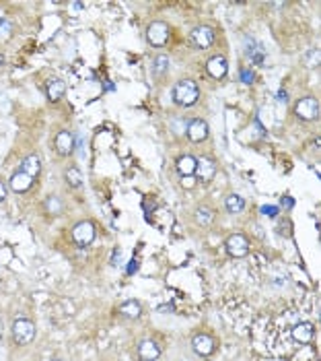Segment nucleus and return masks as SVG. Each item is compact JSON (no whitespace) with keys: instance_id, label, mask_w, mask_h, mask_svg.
<instances>
[{"instance_id":"nucleus-1","label":"nucleus","mask_w":321,"mask_h":361,"mask_svg":"<svg viewBox=\"0 0 321 361\" xmlns=\"http://www.w3.org/2000/svg\"><path fill=\"white\" fill-rule=\"evenodd\" d=\"M173 101L181 107H191L198 99H200V89L196 85V81H191V79H181L173 85Z\"/></svg>"},{"instance_id":"nucleus-2","label":"nucleus","mask_w":321,"mask_h":361,"mask_svg":"<svg viewBox=\"0 0 321 361\" xmlns=\"http://www.w3.org/2000/svg\"><path fill=\"white\" fill-rule=\"evenodd\" d=\"M35 335H37V328H35V322L29 320V318H19L15 320L13 324V341L19 345V347H27L35 341Z\"/></svg>"},{"instance_id":"nucleus-3","label":"nucleus","mask_w":321,"mask_h":361,"mask_svg":"<svg viewBox=\"0 0 321 361\" xmlns=\"http://www.w3.org/2000/svg\"><path fill=\"white\" fill-rule=\"evenodd\" d=\"M295 114L299 120H303V122H313V120L319 118V101L317 97L313 95H307V97H301L295 105Z\"/></svg>"},{"instance_id":"nucleus-4","label":"nucleus","mask_w":321,"mask_h":361,"mask_svg":"<svg viewBox=\"0 0 321 361\" xmlns=\"http://www.w3.org/2000/svg\"><path fill=\"white\" fill-rule=\"evenodd\" d=\"M146 40L154 48H163L169 40V25L165 21H152L146 27Z\"/></svg>"},{"instance_id":"nucleus-5","label":"nucleus","mask_w":321,"mask_h":361,"mask_svg":"<svg viewBox=\"0 0 321 361\" xmlns=\"http://www.w3.org/2000/svg\"><path fill=\"white\" fill-rule=\"evenodd\" d=\"M224 248L231 258H245L249 254V239L243 233H231L224 242Z\"/></svg>"},{"instance_id":"nucleus-6","label":"nucleus","mask_w":321,"mask_h":361,"mask_svg":"<svg viewBox=\"0 0 321 361\" xmlns=\"http://www.w3.org/2000/svg\"><path fill=\"white\" fill-rule=\"evenodd\" d=\"M95 223L91 221H78L74 227H72V242L81 248H87L93 244V239H95Z\"/></svg>"},{"instance_id":"nucleus-7","label":"nucleus","mask_w":321,"mask_h":361,"mask_svg":"<svg viewBox=\"0 0 321 361\" xmlns=\"http://www.w3.org/2000/svg\"><path fill=\"white\" fill-rule=\"evenodd\" d=\"M189 44L194 46L196 50H208L212 44H214V31H212V27L208 25H198L191 29V33H189Z\"/></svg>"},{"instance_id":"nucleus-8","label":"nucleus","mask_w":321,"mask_h":361,"mask_svg":"<svg viewBox=\"0 0 321 361\" xmlns=\"http://www.w3.org/2000/svg\"><path fill=\"white\" fill-rule=\"evenodd\" d=\"M54 151H56L60 157L72 155V151H74V134H72L70 130H66V128L58 130L56 136H54Z\"/></svg>"},{"instance_id":"nucleus-9","label":"nucleus","mask_w":321,"mask_h":361,"mask_svg":"<svg viewBox=\"0 0 321 361\" xmlns=\"http://www.w3.org/2000/svg\"><path fill=\"white\" fill-rule=\"evenodd\" d=\"M191 349H194L200 357H210L216 351V341L208 333H198L194 339H191Z\"/></svg>"},{"instance_id":"nucleus-10","label":"nucleus","mask_w":321,"mask_h":361,"mask_svg":"<svg viewBox=\"0 0 321 361\" xmlns=\"http://www.w3.org/2000/svg\"><path fill=\"white\" fill-rule=\"evenodd\" d=\"M194 173L198 175V182H204V184L212 182V177L216 175V161L212 157L196 159V171Z\"/></svg>"},{"instance_id":"nucleus-11","label":"nucleus","mask_w":321,"mask_h":361,"mask_svg":"<svg viewBox=\"0 0 321 361\" xmlns=\"http://www.w3.org/2000/svg\"><path fill=\"white\" fill-rule=\"evenodd\" d=\"M185 134L191 142H202V140L208 138V124L200 118L189 120V122L185 124Z\"/></svg>"},{"instance_id":"nucleus-12","label":"nucleus","mask_w":321,"mask_h":361,"mask_svg":"<svg viewBox=\"0 0 321 361\" xmlns=\"http://www.w3.org/2000/svg\"><path fill=\"white\" fill-rule=\"evenodd\" d=\"M136 353H138L140 361H156L160 357V345L152 339H144V341L138 343Z\"/></svg>"},{"instance_id":"nucleus-13","label":"nucleus","mask_w":321,"mask_h":361,"mask_svg":"<svg viewBox=\"0 0 321 361\" xmlns=\"http://www.w3.org/2000/svg\"><path fill=\"white\" fill-rule=\"evenodd\" d=\"M206 73L212 77V79H216V81H220V79H224L227 77V73H229V62H227V58L224 56H212L208 62H206Z\"/></svg>"},{"instance_id":"nucleus-14","label":"nucleus","mask_w":321,"mask_h":361,"mask_svg":"<svg viewBox=\"0 0 321 361\" xmlns=\"http://www.w3.org/2000/svg\"><path fill=\"white\" fill-rule=\"evenodd\" d=\"M33 182H35V179L31 177L29 173H25V171L17 169V171L11 175V179H9V186H11V190H13V192H17V194H25L31 186H33Z\"/></svg>"},{"instance_id":"nucleus-15","label":"nucleus","mask_w":321,"mask_h":361,"mask_svg":"<svg viewBox=\"0 0 321 361\" xmlns=\"http://www.w3.org/2000/svg\"><path fill=\"white\" fill-rule=\"evenodd\" d=\"M44 89H46V95H48L50 101H60L64 97V93H66V83L58 77H52V79L46 81Z\"/></svg>"},{"instance_id":"nucleus-16","label":"nucleus","mask_w":321,"mask_h":361,"mask_svg":"<svg viewBox=\"0 0 321 361\" xmlns=\"http://www.w3.org/2000/svg\"><path fill=\"white\" fill-rule=\"evenodd\" d=\"M313 337H315V328H313L311 322H299V324H295V328H293V339H295L299 345H309V343L313 341Z\"/></svg>"},{"instance_id":"nucleus-17","label":"nucleus","mask_w":321,"mask_h":361,"mask_svg":"<svg viewBox=\"0 0 321 361\" xmlns=\"http://www.w3.org/2000/svg\"><path fill=\"white\" fill-rule=\"evenodd\" d=\"M21 171H25V173H29L31 177H37L39 173H42V157L37 155V153H29L23 161H21V167H19Z\"/></svg>"},{"instance_id":"nucleus-18","label":"nucleus","mask_w":321,"mask_h":361,"mask_svg":"<svg viewBox=\"0 0 321 361\" xmlns=\"http://www.w3.org/2000/svg\"><path fill=\"white\" fill-rule=\"evenodd\" d=\"M214 217H216V210H214L212 206H208V204H200V206H196V210H194V221H196L200 227L212 225Z\"/></svg>"},{"instance_id":"nucleus-19","label":"nucleus","mask_w":321,"mask_h":361,"mask_svg":"<svg viewBox=\"0 0 321 361\" xmlns=\"http://www.w3.org/2000/svg\"><path fill=\"white\" fill-rule=\"evenodd\" d=\"M142 314V306L140 302H136V299H128V302H124L119 306V316L126 318V320H138Z\"/></svg>"},{"instance_id":"nucleus-20","label":"nucleus","mask_w":321,"mask_h":361,"mask_svg":"<svg viewBox=\"0 0 321 361\" xmlns=\"http://www.w3.org/2000/svg\"><path fill=\"white\" fill-rule=\"evenodd\" d=\"M64 179H66V186L72 188V190H78V188L83 186V182H85L83 171H81L78 167H74V165L64 171Z\"/></svg>"},{"instance_id":"nucleus-21","label":"nucleus","mask_w":321,"mask_h":361,"mask_svg":"<svg viewBox=\"0 0 321 361\" xmlns=\"http://www.w3.org/2000/svg\"><path fill=\"white\" fill-rule=\"evenodd\" d=\"M175 167H177V171L181 173V177H183V175H191V173L196 171V157H194V155H181V157L177 159Z\"/></svg>"},{"instance_id":"nucleus-22","label":"nucleus","mask_w":321,"mask_h":361,"mask_svg":"<svg viewBox=\"0 0 321 361\" xmlns=\"http://www.w3.org/2000/svg\"><path fill=\"white\" fill-rule=\"evenodd\" d=\"M224 206H227L229 213L237 215V213H241V210L245 208V198L239 196V194H229L227 198H224Z\"/></svg>"},{"instance_id":"nucleus-23","label":"nucleus","mask_w":321,"mask_h":361,"mask_svg":"<svg viewBox=\"0 0 321 361\" xmlns=\"http://www.w3.org/2000/svg\"><path fill=\"white\" fill-rule=\"evenodd\" d=\"M44 206H46V210H48L50 215H60L62 210H64V202H62L60 196H56V194H50V196L46 198Z\"/></svg>"},{"instance_id":"nucleus-24","label":"nucleus","mask_w":321,"mask_h":361,"mask_svg":"<svg viewBox=\"0 0 321 361\" xmlns=\"http://www.w3.org/2000/svg\"><path fill=\"white\" fill-rule=\"evenodd\" d=\"M167 68H169V58H167L165 54H158V56L154 58V62H152V73H154V77L165 75Z\"/></svg>"},{"instance_id":"nucleus-25","label":"nucleus","mask_w":321,"mask_h":361,"mask_svg":"<svg viewBox=\"0 0 321 361\" xmlns=\"http://www.w3.org/2000/svg\"><path fill=\"white\" fill-rule=\"evenodd\" d=\"M278 213H280V208H278V206H274V204H264V206H262V215H264V217L276 219V217H278Z\"/></svg>"},{"instance_id":"nucleus-26","label":"nucleus","mask_w":321,"mask_h":361,"mask_svg":"<svg viewBox=\"0 0 321 361\" xmlns=\"http://www.w3.org/2000/svg\"><path fill=\"white\" fill-rule=\"evenodd\" d=\"M239 75H241V81H243L245 85H251V83L255 81V75H253L251 70H247V68H241V73H239Z\"/></svg>"},{"instance_id":"nucleus-27","label":"nucleus","mask_w":321,"mask_h":361,"mask_svg":"<svg viewBox=\"0 0 321 361\" xmlns=\"http://www.w3.org/2000/svg\"><path fill=\"white\" fill-rule=\"evenodd\" d=\"M181 186L187 188V190H191V188L196 186V179L191 177V175H183V177H181Z\"/></svg>"},{"instance_id":"nucleus-28","label":"nucleus","mask_w":321,"mask_h":361,"mask_svg":"<svg viewBox=\"0 0 321 361\" xmlns=\"http://www.w3.org/2000/svg\"><path fill=\"white\" fill-rule=\"evenodd\" d=\"M7 194H9V190H7V184L0 179V204L3 202H7Z\"/></svg>"},{"instance_id":"nucleus-29","label":"nucleus","mask_w":321,"mask_h":361,"mask_svg":"<svg viewBox=\"0 0 321 361\" xmlns=\"http://www.w3.org/2000/svg\"><path fill=\"white\" fill-rule=\"evenodd\" d=\"M282 206H284V208H293V206H295V200H293L291 196H282Z\"/></svg>"},{"instance_id":"nucleus-30","label":"nucleus","mask_w":321,"mask_h":361,"mask_svg":"<svg viewBox=\"0 0 321 361\" xmlns=\"http://www.w3.org/2000/svg\"><path fill=\"white\" fill-rule=\"evenodd\" d=\"M119 254H122V250H119V248H115V250H113V256H111V264H113V266H117V264H119Z\"/></svg>"},{"instance_id":"nucleus-31","label":"nucleus","mask_w":321,"mask_h":361,"mask_svg":"<svg viewBox=\"0 0 321 361\" xmlns=\"http://www.w3.org/2000/svg\"><path fill=\"white\" fill-rule=\"evenodd\" d=\"M136 268H138V262H136V260H130V266H128V275H134Z\"/></svg>"},{"instance_id":"nucleus-32","label":"nucleus","mask_w":321,"mask_h":361,"mask_svg":"<svg viewBox=\"0 0 321 361\" xmlns=\"http://www.w3.org/2000/svg\"><path fill=\"white\" fill-rule=\"evenodd\" d=\"M278 99H280L282 103H284V101L288 103V93H284V91H280V93H278Z\"/></svg>"},{"instance_id":"nucleus-33","label":"nucleus","mask_w":321,"mask_h":361,"mask_svg":"<svg viewBox=\"0 0 321 361\" xmlns=\"http://www.w3.org/2000/svg\"><path fill=\"white\" fill-rule=\"evenodd\" d=\"M3 64H5V56H3V54H0V66H3Z\"/></svg>"}]
</instances>
